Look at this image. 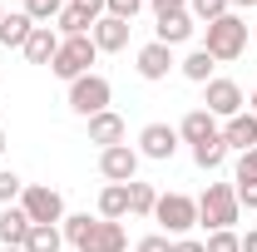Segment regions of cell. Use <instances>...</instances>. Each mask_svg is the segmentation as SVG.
<instances>
[{
	"label": "cell",
	"mask_w": 257,
	"mask_h": 252,
	"mask_svg": "<svg viewBox=\"0 0 257 252\" xmlns=\"http://www.w3.org/2000/svg\"><path fill=\"white\" fill-rule=\"evenodd\" d=\"M25 193V183H20V173H10V168H0V208H10L15 198Z\"/></svg>",
	"instance_id": "29"
},
{
	"label": "cell",
	"mask_w": 257,
	"mask_h": 252,
	"mask_svg": "<svg viewBox=\"0 0 257 252\" xmlns=\"http://www.w3.org/2000/svg\"><path fill=\"white\" fill-rule=\"evenodd\" d=\"M218 134H223V129H218V119H213L208 109H188V114H183V124H178V139H188L193 149H198V144H208V139H218Z\"/></svg>",
	"instance_id": "14"
},
{
	"label": "cell",
	"mask_w": 257,
	"mask_h": 252,
	"mask_svg": "<svg viewBox=\"0 0 257 252\" xmlns=\"http://www.w3.org/2000/svg\"><path fill=\"white\" fill-rule=\"evenodd\" d=\"M203 247H208V252H242V237H237L232 227H223V232H208Z\"/></svg>",
	"instance_id": "28"
},
{
	"label": "cell",
	"mask_w": 257,
	"mask_h": 252,
	"mask_svg": "<svg viewBox=\"0 0 257 252\" xmlns=\"http://www.w3.org/2000/svg\"><path fill=\"white\" fill-rule=\"evenodd\" d=\"M227 5H257V0H227Z\"/></svg>",
	"instance_id": "39"
},
{
	"label": "cell",
	"mask_w": 257,
	"mask_h": 252,
	"mask_svg": "<svg viewBox=\"0 0 257 252\" xmlns=\"http://www.w3.org/2000/svg\"><path fill=\"white\" fill-rule=\"evenodd\" d=\"M203 109H208L213 119L242 114V84H237V79H208V84H203Z\"/></svg>",
	"instance_id": "8"
},
{
	"label": "cell",
	"mask_w": 257,
	"mask_h": 252,
	"mask_svg": "<svg viewBox=\"0 0 257 252\" xmlns=\"http://www.w3.org/2000/svg\"><path fill=\"white\" fill-rule=\"evenodd\" d=\"M30 30H35V20L25 10H5V20H0V45H5V50H25Z\"/></svg>",
	"instance_id": "19"
},
{
	"label": "cell",
	"mask_w": 257,
	"mask_h": 252,
	"mask_svg": "<svg viewBox=\"0 0 257 252\" xmlns=\"http://www.w3.org/2000/svg\"><path fill=\"white\" fill-rule=\"evenodd\" d=\"M252 114H257V89H252Z\"/></svg>",
	"instance_id": "40"
},
{
	"label": "cell",
	"mask_w": 257,
	"mask_h": 252,
	"mask_svg": "<svg viewBox=\"0 0 257 252\" xmlns=\"http://www.w3.org/2000/svg\"><path fill=\"white\" fill-rule=\"evenodd\" d=\"M64 242L79 247V252H128V232H124V222L69 213V218H64Z\"/></svg>",
	"instance_id": "1"
},
{
	"label": "cell",
	"mask_w": 257,
	"mask_h": 252,
	"mask_svg": "<svg viewBox=\"0 0 257 252\" xmlns=\"http://www.w3.org/2000/svg\"><path fill=\"white\" fill-rule=\"evenodd\" d=\"M94 55H99V50H94V40H89V35H69V40H60V55L50 60V74H60V79L74 84V79H84V74H89Z\"/></svg>",
	"instance_id": "4"
},
{
	"label": "cell",
	"mask_w": 257,
	"mask_h": 252,
	"mask_svg": "<svg viewBox=\"0 0 257 252\" xmlns=\"http://www.w3.org/2000/svg\"><path fill=\"white\" fill-rule=\"evenodd\" d=\"M173 149H178V129H168V124H144V134H139V154H144V158L168 163Z\"/></svg>",
	"instance_id": "10"
},
{
	"label": "cell",
	"mask_w": 257,
	"mask_h": 252,
	"mask_svg": "<svg viewBox=\"0 0 257 252\" xmlns=\"http://www.w3.org/2000/svg\"><path fill=\"white\" fill-rule=\"evenodd\" d=\"M232 183H257V149H247V154L237 158V178Z\"/></svg>",
	"instance_id": "31"
},
{
	"label": "cell",
	"mask_w": 257,
	"mask_h": 252,
	"mask_svg": "<svg viewBox=\"0 0 257 252\" xmlns=\"http://www.w3.org/2000/svg\"><path fill=\"white\" fill-rule=\"evenodd\" d=\"M154 208H159V188L134 178V183H128V213H134V218H154Z\"/></svg>",
	"instance_id": "21"
},
{
	"label": "cell",
	"mask_w": 257,
	"mask_h": 252,
	"mask_svg": "<svg viewBox=\"0 0 257 252\" xmlns=\"http://www.w3.org/2000/svg\"><path fill=\"white\" fill-rule=\"evenodd\" d=\"M20 208H25L30 222H64V198H60V188H50V183H25Z\"/></svg>",
	"instance_id": "7"
},
{
	"label": "cell",
	"mask_w": 257,
	"mask_h": 252,
	"mask_svg": "<svg viewBox=\"0 0 257 252\" xmlns=\"http://www.w3.org/2000/svg\"><path fill=\"white\" fill-rule=\"evenodd\" d=\"M89 144H99V149H114V144H124V119H119L114 109L94 114V119H89Z\"/></svg>",
	"instance_id": "18"
},
{
	"label": "cell",
	"mask_w": 257,
	"mask_h": 252,
	"mask_svg": "<svg viewBox=\"0 0 257 252\" xmlns=\"http://www.w3.org/2000/svg\"><path fill=\"white\" fill-rule=\"evenodd\" d=\"M5 252H25V247H5Z\"/></svg>",
	"instance_id": "41"
},
{
	"label": "cell",
	"mask_w": 257,
	"mask_h": 252,
	"mask_svg": "<svg viewBox=\"0 0 257 252\" xmlns=\"http://www.w3.org/2000/svg\"><path fill=\"white\" fill-rule=\"evenodd\" d=\"M99 173H104L109 183H134V173H139V149H128V144L99 149Z\"/></svg>",
	"instance_id": "9"
},
{
	"label": "cell",
	"mask_w": 257,
	"mask_h": 252,
	"mask_svg": "<svg viewBox=\"0 0 257 252\" xmlns=\"http://www.w3.org/2000/svg\"><path fill=\"white\" fill-rule=\"evenodd\" d=\"M134 252H173V242H168V232H149Z\"/></svg>",
	"instance_id": "32"
},
{
	"label": "cell",
	"mask_w": 257,
	"mask_h": 252,
	"mask_svg": "<svg viewBox=\"0 0 257 252\" xmlns=\"http://www.w3.org/2000/svg\"><path fill=\"white\" fill-rule=\"evenodd\" d=\"M109 99H114V89H109V79H104V74H84V79H74V84H69V109H74V114H84V119L104 114V109H109Z\"/></svg>",
	"instance_id": "6"
},
{
	"label": "cell",
	"mask_w": 257,
	"mask_h": 252,
	"mask_svg": "<svg viewBox=\"0 0 257 252\" xmlns=\"http://www.w3.org/2000/svg\"><path fill=\"white\" fill-rule=\"evenodd\" d=\"M223 144H227V149H237V154L257 149V114H252V109H242V114L223 119Z\"/></svg>",
	"instance_id": "12"
},
{
	"label": "cell",
	"mask_w": 257,
	"mask_h": 252,
	"mask_svg": "<svg viewBox=\"0 0 257 252\" xmlns=\"http://www.w3.org/2000/svg\"><path fill=\"white\" fill-rule=\"evenodd\" d=\"M223 158H227V144H223V134L193 149V163H198V168H223Z\"/></svg>",
	"instance_id": "25"
},
{
	"label": "cell",
	"mask_w": 257,
	"mask_h": 252,
	"mask_svg": "<svg viewBox=\"0 0 257 252\" xmlns=\"http://www.w3.org/2000/svg\"><path fill=\"white\" fill-rule=\"evenodd\" d=\"M193 30H198V20H193L188 10H168V15H159V45H183V40H193Z\"/></svg>",
	"instance_id": "15"
},
{
	"label": "cell",
	"mask_w": 257,
	"mask_h": 252,
	"mask_svg": "<svg viewBox=\"0 0 257 252\" xmlns=\"http://www.w3.org/2000/svg\"><path fill=\"white\" fill-rule=\"evenodd\" d=\"M232 188H237V203L257 213V183H232Z\"/></svg>",
	"instance_id": "33"
},
{
	"label": "cell",
	"mask_w": 257,
	"mask_h": 252,
	"mask_svg": "<svg viewBox=\"0 0 257 252\" xmlns=\"http://www.w3.org/2000/svg\"><path fill=\"white\" fill-rule=\"evenodd\" d=\"M69 5H74V10H84V15H89V20H99V15H104V5H109V0H69Z\"/></svg>",
	"instance_id": "34"
},
{
	"label": "cell",
	"mask_w": 257,
	"mask_h": 252,
	"mask_svg": "<svg viewBox=\"0 0 257 252\" xmlns=\"http://www.w3.org/2000/svg\"><path fill=\"white\" fill-rule=\"evenodd\" d=\"M30 227H35V222L25 218V208H15V203H10V208H0V242H5V247H25Z\"/></svg>",
	"instance_id": "17"
},
{
	"label": "cell",
	"mask_w": 257,
	"mask_h": 252,
	"mask_svg": "<svg viewBox=\"0 0 257 252\" xmlns=\"http://www.w3.org/2000/svg\"><path fill=\"white\" fill-rule=\"evenodd\" d=\"M173 252H208L203 242H193V237H173Z\"/></svg>",
	"instance_id": "36"
},
{
	"label": "cell",
	"mask_w": 257,
	"mask_h": 252,
	"mask_svg": "<svg viewBox=\"0 0 257 252\" xmlns=\"http://www.w3.org/2000/svg\"><path fill=\"white\" fill-rule=\"evenodd\" d=\"M0 20H5V5H0Z\"/></svg>",
	"instance_id": "42"
},
{
	"label": "cell",
	"mask_w": 257,
	"mask_h": 252,
	"mask_svg": "<svg viewBox=\"0 0 257 252\" xmlns=\"http://www.w3.org/2000/svg\"><path fill=\"white\" fill-rule=\"evenodd\" d=\"M55 25H60V40H69V35H89V30H94V20H89L84 10H74V5H64Z\"/></svg>",
	"instance_id": "24"
},
{
	"label": "cell",
	"mask_w": 257,
	"mask_h": 252,
	"mask_svg": "<svg viewBox=\"0 0 257 252\" xmlns=\"http://www.w3.org/2000/svg\"><path fill=\"white\" fill-rule=\"evenodd\" d=\"M168 69H173V50L159 45V40H149V45L139 50V79L159 84V79H168Z\"/></svg>",
	"instance_id": "13"
},
{
	"label": "cell",
	"mask_w": 257,
	"mask_h": 252,
	"mask_svg": "<svg viewBox=\"0 0 257 252\" xmlns=\"http://www.w3.org/2000/svg\"><path fill=\"white\" fill-rule=\"evenodd\" d=\"M242 252H257V232H247V237H242Z\"/></svg>",
	"instance_id": "37"
},
{
	"label": "cell",
	"mask_w": 257,
	"mask_h": 252,
	"mask_svg": "<svg viewBox=\"0 0 257 252\" xmlns=\"http://www.w3.org/2000/svg\"><path fill=\"white\" fill-rule=\"evenodd\" d=\"M60 242H64V232L55 222H35L30 237H25V252H60Z\"/></svg>",
	"instance_id": "22"
},
{
	"label": "cell",
	"mask_w": 257,
	"mask_h": 252,
	"mask_svg": "<svg viewBox=\"0 0 257 252\" xmlns=\"http://www.w3.org/2000/svg\"><path fill=\"white\" fill-rule=\"evenodd\" d=\"M227 10H232L227 0H188V15L198 20V25H213V20H223Z\"/></svg>",
	"instance_id": "26"
},
{
	"label": "cell",
	"mask_w": 257,
	"mask_h": 252,
	"mask_svg": "<svg viewBox=\"0 0 257 252\" xmlns=\"http://www.w3.org/2000/svg\"><path fill=\"white\" fill-rule=\"evenodd\" d=\"M60 0H25V15H30L35 25H50V20H60Z\"/></svg>",
	"instance_id": "27"
},
{
	"label": "cell",
	"mask_w": 257,
	"mask_h": 252,
	"mask_svg": "<svg viewBox=\"0 0 257 252\" xmlns=\"http://www.w3.org/2000/svg\"><path fill=\"white\" fill-rule=\"evenodd\" d=\"M5 144H10V139H5V129H0V154H5Z\"/></svg>",
	"instance_id": "38"
},
{
	"label": "cell",
	"mask_w": 257,
	"mask_h": 252,
	"mask_svg": "<svg viewBox=\"0 0 257 252\" xmlns=\"http://www.w3.org/2000/svg\"><path fill=\"white\" fill-rule=\"evenodd\" d=\"M203 50H208L218 64L242 60V55H247V20L227 10L223 20H213V25H208V40H203Z\"/></svg>",
	"instance_id": "2"
},
{
	"label": "cell",
	"mask_w": 257,
	"mask_h": 252,
	"mask_svg": "<svg viewBox=\"0 0 257 252\" xmlns=\"http://www.w3.org/2000/svg\"><path fill=\"white\" fill-rule=\"evenodd\" d=\"M60 55V30H50V25H35L30 40H25V60L30 64H50Z\"/></svg>",
	"instance_id": "16"
},
{
	"label": "cell",
	"mask_w": 257,
	"mask_h": 252,
	"mask_svg": "<svg viewBox=\"0 0 257 252\" xmlns=\"http://www.w3.org/2000/svg\"><path fill=\"white\" fill-rule=\"evenodd\" d=\"M154 222H163V232L183 237L188 227H198V198H188V193H159Z\"/></svg>",
	"instance_id": "5"
},
{
	"label": "cell",
	"mask_w": 257,
	"mask_h": 252,
	"mask_svg": "<svg viewBox=\"0 0 257 252\" xmlns=\"http://www.w3.org/2000/svg\"><path fill=\"white\" fill-rule=\"evenodd\" d=\"M99 218H109V222L128 218V183H109L99 193Z\"/></svg>",
	"instance_id": "20"
},
{
	"label": "cell",
	"mask_w": 257,
	"mask_h": 252,
	"mask_svg": "<svg viewBox=\"0 0 257 252\" xmlns=\"http://www.w3.org/2000/svg\"><path fill=\"white\" fill-rule=\"evenodd\" d=\"M178 69H183V79H193V84H208V79H213V69H218V60H213L208 50H193Z\"/></svg>",
	"instance_id": "23"
},
{
	"label": "cell",
	"mask_w": 257,
	"mask_h": 252,
	"mask_svg": "<svg viewBox=\"0 0 257 252\" xmlns=\"http://www.w3.org/2000/svg\"><path fill=\"white\" fill-rule=\"evenodd\" d=\"M144 5H149V0H109V5H104V15H114V20H134Z\"/></svg>",
	"instance_id": "30"
},
{
	"label": "cell",
	"mask_w": 257,
	"mask_h": 252,
	"mask_svg": "<svg viewBox=\"0 0 257 252\" xmlns=\"http://www.w3.org/2000/svg\"><path fill=\"white\" fill-rule=\"evenodd\" d=\"M128 20H114V15H99L94 20V30H89V40H94V50H104V55H119L128 45Z\"/></svg>",
	"instance_id": "11"
},
{
	"label": "cell",
	"mask_w": 257,
	"mask_h": 252,
	"mask_svg": "<svg viewBox=\"0 0 257 252\" xmlns=\"http://www.w3.org/2000/svg\"><path fill=\"white\" fill-rule=\"evenodd\" d=\"M242 218V203H237V188L232 183H208V193L198 198V222L208 232H223Z\"/></svg>",
	"instance_id": "3"
},
{
	"label": "cell",
	"mask_w": 257,
	"mask_h": 252,
	"mask_svg": "<svg viewBox=\"0 0 257 252\" xmlns=\"http://www.w3.org/2000/svg\"><path fill=\"white\" fill-rule=\"evenodd\" d=\"M154 15H168V10H188V0H149Z\"/></svg>",
	"instance_id": "35"
}]
</instances>
